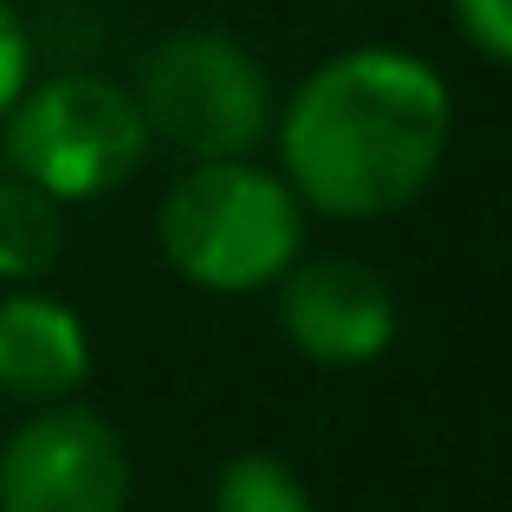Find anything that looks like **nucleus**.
<instances>
[{
	"instance_id": "nucleus-1",
	"label": "nucleus",
	"mask_w": 512,
	"mask_h": 512,
	"mask_svg": "<svg viewBox=\"0 0 512 512\" xmlns=\"http://www.w3.org/2000/svg\"><path fill=\"white\" fill-rule=\"evenodd\" d=\"M454 91L422 52L350 46L312 65L292 98H279L273 150L305 214L325 221H389L448 163Z\"/></svg>"
},
{
	"instance_id": "nucleus-2",
	"label": "nucleus",
	"mask_w": 512,
	"mask_h": 512,
	"mask_svg": "<svg viewBox=\"0 0 512 512\" xmlns=\"http://www.w3.org/2000/svg\"><path fill=\"white\" fill-rule=\"evenodd\" d=\"M305 201L260 156H214L188 163L156 201V253L182 286L240 299L279 286L305 253Z\"/></svg>"
},
{
	"instance_id": "nucleus-3",
	"label": "nucleus",
	"mask_w": 512,
	"mask_h": 512,
	"mask_svg": "<svg viewBox=\"0 0 512 512\" xmlns=\"http://www.w3.org/2000/svg\"><path fill=\"white\" fill-rule=\"evenodd\" d=\"M130 98L150 124V143L175 150L182 163L266 150L279 117L273 72L227 26H175V33H163L143 52Z\"/></svg>"
},
{
	"instance_id": "nucleus-4",
	"label": "nucleus",
	"mask_w": 512,
	"mask_h": 512,
	"mask_svg": "<svg viewBox=\"0 0 512 512\" xmlns=\"http://www.w3.org/2000/svg\"><path fill=\"white\" fill-rule=\"evenodd\" d=\"M0 124H7V169L46 188L52 201H104L150 156V124L130 85L104 72L33 78Z\"/></svg>"
},
{
	"instance_id": "nucleus-5",
	"label": "nucleus",
	"mask_w": 512,
	"mask_h": 512,
	"mask_svg": "<svg viewBox=\"0 0 512 512\" xmlns=\"http://www.w3.org/2000/svg\"><path fill=\"white\" fill-rule=\"evenodd\" d=\"M137 461L91 402H46L0 441V512H130Z\"/></svg>"
},
{
	"instance_id": "nucleus-6",
	"label": "nucleus",
	"mask_w": 512,
	"mask_h": 512,
	"mask_svg": "<svg viewBox=\"0 0 512 512\" xmlns=\"http://www.w3.org/2000/svg\"><path fill=\"white\" fill-rule=\"evenodd\" d=\"M279 331L318 370H370L402 331V299L350 253H299L273 286Z\"/></svg>"
},
{
	"instance_id": "nucleus-7",
	"label": "nucleus",
	"mask_w": 512,
	"mask_h": 512,
	"mask_svg": "<svg viewBox=\"0 0 512 512\" xmlns=\"http://www.w3.org/2000/svg\"><path fill=\"white\" fill-rule=\"evenodd\" d=\"M85 383H91L85 318L46 286L0 292V396L46 409V402H72Z\"/></svg>"
},
{
	"instance_id": "nucleus-8",
	"label": "nucleus",
	"mask_w": 512,
	"mask_h": 512,
	"mask_svg": "<svg viewBox=\"0 0 512 512\" xmlns=\"http://www.w3.org/2000/svg\"><path fill=\"white\" fill-rule=\"evenodd\" d=\"M65 253V201L0 175V286H39Z\"/></svg>"
},
{
	"instance_id": "nucleus-9",
	"label": "nucleus",
	"mask_w": 512,
	"mask_h": 512,
	"mask_svg": "<svg viewBox=\"0 0 512 512\" xmlns=\"http://www.w3.org/2000/svg\"><path fill=\"white\" fill-rule=\"evenodd\" d=\"M208 512H318V500L292 461L247 448L234 461H221V474L208 487Z\"/></svg>"
},
{
	"instance_id": "nucleus-10",
	"label": "nucleus",
	"mask_w": 512,
	"mask_h": 512,
	"mask_svg": "<svg viewBox=\"0 0 512 512\" xmlns=\"http://www.w3.org/2000/svg\"><path fill=\"white\" fill-rule=\"evenodd\" d=\"M448 20L487 65L512 72V0H448Z\"/></svg>"
},
{
	"instance_id": "nucleus-11",
	"label": "nucleus",
	"mask_w": 512,
	"mask_h": 512,
	"mask_svg": "<svg viewBox=\"0 0 512 512\" xmlns=\"http://www.w3.org/2000/svg\"><path fill=\"white\" fill-rule=\"evenodd\" d=\"M26 85H33V39H26V20L13 13V0H0V117L13 111Z\"/></svg>"
}]
</instances>
